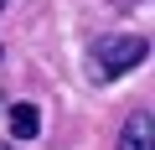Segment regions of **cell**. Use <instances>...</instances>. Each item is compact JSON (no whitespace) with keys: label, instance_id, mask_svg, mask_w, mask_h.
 Wrapping results in <instances>:
<instances>
[{"label":"cell","instance_id":"obj_4","mask_svg":"<svg viewBox=\"0 0 155 150\" xmlns=\"http://www.w3.org/2000/svg\"><path fill=\"white\" fill-rule=\"evenodd\" d=\"M5 5H11V0H0V11H5Z\"/></svg>","mask_w":155,"mask_h":150},{"label":"cell","instance_id":"obj_1","mask_svg":"<svg viewBox=\"0 0 155 150\" xmlns=\"http://www.w3.org/2000/svg\"><path fill=\"white\" fill-rule=\"evenodd\" d=\"M145 57H150V42L134 36V31H124V36H98L93 52H88V67H93L98 83H114V78H124V72H134Z\"/></svg>","mask_w":155,"mask_h":150},{"label":"cell","instance_id":"obj_2","mask_svg":"<svg viewBox=\"0 0 155 150\" xmlns=\"http://www.w3.org/2000/svg\"><path fill=\"white\" fill-rule=\"evenodd\" d=\"M114 150H155V114H150V109H134V114L124 119Z\"/></svg>","mask_w":155,"mask_h":150},{"label":"cell","instance_id":"obj_3","mask_svg":"<svg viewBox=\"0 0 155 150\" xmlns=\"http://www.w3.org/2000/svg\"><path fill=\"white\" fill-rule=\"evenodd\" d=\"M11 140H36L41 135V109L36 104H11Z\"/></svg>","mask_w":155,"mask_h":150},{"label":"cell","instance_id":"obj_5","mask_svg":"<svg viewBox=\"0 0 155 150\" xmlns=\"http://www.w3.org/2000/svg\"><path fill=\"white\" fill-rule=\"evenodd\" d=\"M0 150H11V145H0Z\"/></svg>","mask_w":155,"mask_h":150}]
</instances>
